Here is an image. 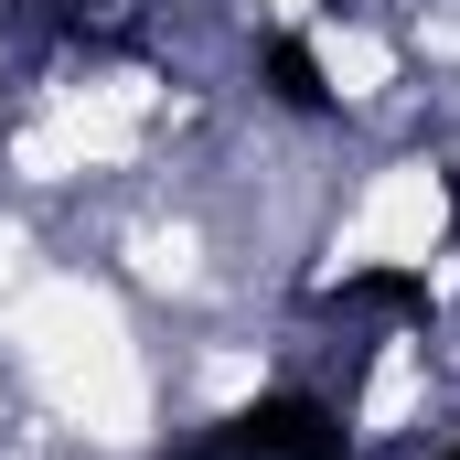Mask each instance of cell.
<instances>
[{
  "instance_id": "cell-2",
  "label": "cell",
  "mask_w": 460,
  "mask_h": 460,
  "mask_svg": "<svg viewBox=\"0 0 460 460\" xmlns=\"http://www.w3.org/2000/svg\"><path fill=\"white\" fill-rule=\"evenodd\" d=\"M257 65H268L279 108H300V118H322V108H332V86H322V54H311L300 32H268V54H257Z\"/></svg>"
},
{
  "instance_id": "cell-3",
  "label": "cell",
  "mask_w": 460,
  "mask_h": 460,
  "mask_svg": "<svg viewBox=\"0 0 460 460\" xmlns=\"http://www.w3.org/2000/svg\"><path fill=\"white\" fill-rule=\"evenodd\" d=\"M332 311H429V279L418 268H364L332 289Z\"/></svg>"
},
{
  "instance_id": "cell-4",
  "label": "cell",
  "mask_w": 460,
  "mask_h": 460,
  "mask_svg": "<svg viewBox=\"0 0 460 460\" xmlns=\"http://www.w3.org/2000/svg\"><path fill=\"white\" fill-rule=\"evenodd\" d=\"M450 460H460V450H450Z\"/></svg>"
},
{
  "instance_id": "cell-1",
  "label": "cell",
  "mask_w": 460,
  "mask_h": 460,
  "mask_svg": "<svg viewBox=\"0 0 460 460\" xmlns=\"http://www.w3.org/2000/svg\"><path fill=\"white\" fill-rule=\"evenodd\" d=\"M204 450L215 460H343L353 429H343V407H322V396H257V407L215 418Z\"/></svg>"
}]
</instances>
